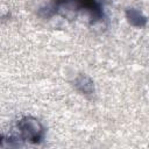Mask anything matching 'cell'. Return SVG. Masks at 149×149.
Wrapping results in <instances>:
<instances>
[{"label": "cell", "mask_w": 149, "mask_h": 149, "mask_svg": "<svg viewBox=\"0 0 149 149\" xmlns=\"http://www.w3.org/2000/svg\"><path fill=\"white\" fill-rule=\"evenodd\" d=\"M17 128L23 140L37 143L43 139V126L41 122L31 116H24L17 122Z\"/></svg>", "instance_id": "obj_1"}, {"label": "cell", "mask_w": 149, "mask_h": 149, "mask_svg": "<svg viewBox=\"0 0 149 149\" xmlns=\"http://www.w3.org/2000/svg\"><path fill=\"white\" fill-rule=\"evenodd\" d=\"M69 3H73L77 9L87 10L94 21L101 20L104 17V13L98 0H52V9L57 10L59 6Z\"/></svg>", "instance_id": "obj_2"}, {"label": "cell", "mask_w": 149, "mask_h": 149, "mask_svg": "<svg viewBox=\"0 0 149 149\" xmlns=\"http://www.w3.org/2000/svg\"><path fill=\"white\" fill-rule=\"evenodd\" d=\"M126 17L132 26L137 27V28L144 27L147 23V17L140 10L134 9V8H129L126 10Z\"/></svg>", "instance_id": "obj_3"}, {"label": "cell", "mask_w": 149, "mask_h": 149, "mask_svg": "<svg viewBox=\"0 0 149 149\" xmlns=\"http://www.w3.org/2000/svg\"><path fill=\"white\" fill-rule=\"evenodd\" d=\"M74 86L77 87L78 91H80L81 93H85V94H91L94 90L93 81L85 74H80L77 77V79L74 81Z\"/></svg>", "instance_id": "obj_4"}]
</instances>
